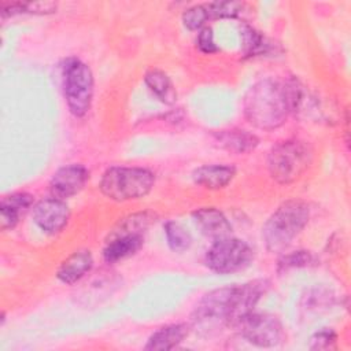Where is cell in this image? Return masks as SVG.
Here are the masks:
<instances>
[{
  "label": "cell",
  "mask_w": 351,
  "mask_h": 351,
  "mask_svg": "<svg viewBox=\"0 0 351 351\" xmlns=\"http://www.w3.org/2000/svg\"><path fill=\"white\" fill-rule=\"evenodd\" d=\"M243 111L256 129L270 132L282 126L292 112L287 80L265 78L255 82L244 95Z\"/></svg>",
  "instance_id": "obj_1"
},
{
  "label": "cell",
  "mask_w": 351,
  "mask_h": 351,
  "mask_svg": "<svg viewBox=\"0 0 351 351\" xmlns=\"http://www.w3.org/2000/svg\"><path fill=\"white\" fill-rule=\"evenodd\" d=\"M310 221V206L302 199L281 203L262 226V239L270 252H282Z\"/></svg>",
  "instance_id": "obj_2"
},
{
  "label": "cell",
  "mask_w": 351,
  "mask_h": 351,
  "mask_svg": "<svg viewBox=\"0 0 351 351\" xmlns=\"http://www.w3.org/2000/svg\"><path fill=\"white\" fill-rule=\"evenodd\" d=\"M155 184V174L138 166H111L99 182L100 192L110 200L128 202L144 197Z\"/></svg>",
  "instance_id": "obj_3"
},
{
  "label": "cell",
  "mask_w": 351,
  "mask_h": 351,
  "mask_svg": "<svg viewBox=\"0 0 351 351\" xmlns=\"http://www.w3.org/2000/svg\"><path fill=\"white\" fill-rule=\"evenodd\" d=\"M313 160V148L303 140H284L271 147L267 155V170L270 177L288 185L298 181Z\"/></svg>",
  "instance_id": "obj_4"
},
{
  "label": "cell",
  "mask_w": 351,
  "mask_h": 351,
  "mask_svg": "<svg viewBox=\"0 0 351 351\" xmlns=\"http://www.w3.org/2000/svg\"><path fill=\"white\" fill-rule=\"evenodd\" d=\"M63 95L70 112L82 118L90 108L93 97V74L78 58H69L62 66Z\"/></svg>",
  "instance_id": "obj_5"
},
{
  "label": "cell",
  "mask_w": 351,
  "mask_h": 351,
  "mask_svg": "<svg viewBox=\"0 0 351 351\" xmlns=\"http://www.w3.org/2000/svg\"><path fill=\"white\" fill-rule=\"evenodd\" d=\"M254 251L243 240L228 236L214 240L204 256L206 266L218 274H232L252 263Z\"/></svg>",
  "instance_id": "obj_6"
},
{
  "label": "cell",
  "mask_w": 351,
  "mask_h": 351,
  "mask_svg": "<svg viewBox=\"0 0 351 351\" xmlns=\"http://www.w3.org/2000/svg\"><path fill=\"white\" fill-rule=\"evenodd\" d=\"M232 285L217 288L206 293L192 313V325L202 333L230 326Z\"/></svg>",
  "instance_id": "obj_7"
},
{
  "label": "cell",
  "mask_w": 351,
  "mask_h": 351,
  "mask_svg": "<svg viewBox=\"0 0 351 351\" xmlns=\"http://www.w3.org/2000/svg\"><path fill=\"white\" fill-rule=\"evenodd\" d=\"M243 339L248 343L270 348L277 347L285 339V330L278 317L269 313H250L243 317L236 325Z\"/></svg>",
  "instance_id": "obj_8"
},
{
  "label": "cell",
  "mask_w": 351,
  "mask_h": 351,
  "mask_svg": "<svg viewBox=\"0 0 351 351\" xmlns=\"http://www.w3.org/2000/svg\"><path fill=\"white\" fill-rule=\"evenodd\" d=\"M70 219V208L64 200L44 197L33 206V221L47 234H56L64 229Z\"/></svg>",
  "instance_id": "obj_9"
},
{
  "label": "cell",
  "mask_w": 351,
  "mask_h": 351,
  "mask_svg": "<svg viewBox=\"0 0 351 351\" xmlns=\"http://www.w3.org/2000/svg\"><path fill=\"white\" fill-rule=\"evenodd\" d=\"M270 282L263 278L251 280L244 284L232 285V315L230 326L236 328L239 321L252 313L261 298L267 292Z\"/></svg>",
  "instance_id": "obj_10"
},
{
  "label": "cell",
  "mask_w": 351,
  "mask_h": 351,
  "mask_svg": "<svg viewBox=\"0 0 351 351\" xmlns=\"http://www.w3.org/2000/svg\"><path fill=\"white\" fill-rule=\"evenodd\" d=\"M89 180V170L80 163L59 167L49 180V192L53 197L69 199L80 193Z\"/></svg>",
  "instance_id": "obj_11"
},
{
  "label": "cell",
  "mask_w": 351,
  "mask_h": 351,
  "mask_svg": "<svg viewBox=\"0 0 351 351\" xmlns=\"http://www.w3.org/2000/svg\"><path fill=\"white\" fill-rule=\"evenodd\" d=\"M144 244L143 233L112 232L103 250V258L107 263H117L134 255Z\"/></svg>",
  "instance_id": "obj_12"
},
{
  "label": "cell",
  "mask_w": 351,
  "mask_h": 351,
  "mask_svg": "<svg viewBox=\"0 0 351 351\" xmlns=\"http://www.w3.org/2000/svg\"><path fill=\"white\" fill-rule=\"evenodd\" d=\"M192 217L199 230L213 240L228 237L232 233L230 222L225 214L215 207L197 208L192 213Z\"/></svg>",
  "instance_id": "obj_13"
},
{
  "label": "cell",
  "mask_w": 351,
  "mask_h": 351,
  "mask_svg": "<svg viewBox=\"0 0 351 351\" xmlns=\"http://www.w3.org/2000/svg\"><path fill=\"white\" fill-rule=\"evenodd\" d=\"M34 196L27 192H14L5 195L0 200V228L1 230L14 229L21 217L33 206Z\"/></svg>",
  "instance_id": "obj_14"
},
{
  "label": "cell",
  "mask_w": 351,
  "mask_h": 351,
  "mask_svg": "<svg viewBox=\"0 0 351 351\" xmlns=\"http://www.w3.org/2000/svg\"><path fill=\"white\" fill-rule=\"evenodd\" d=\"M236 176V167L232 165H203L193 170V182L207 189H222L229 185Z\"/></svg>",
  "instance_id": "obj_15"
},
{
  "label": "cell",
  "mask_w": 351,
  "mask_h": 351,
  "mask_svg": "<svg viewBox=\"0 0 351 351\" xmlns=\"http://www.w3.org/2000/svg\"><path fill=\"white\" fill-rule=\"evenodd\" d=\"M93 266V256L90 251L81 250L69 255L58 267L56 277L60 282L71 285L80 281Z\"/></svg>",
  "instance_id": "obj_16"
},
{
  "label": "cell",
  "mask_w": 351,
  "mask_h": 351,
  "mask_svg": "<svg viewBox=\"0 0 351 351\" xmlns=\"http://www.w3.org/2000/svg\"><path fill=\"white\" fill-rule=\"evenodd\" d=\"M215 143L222 148L226 149L228 152L232 154H247L254 151L258 144L259 138L244 129H228V130H221L214 134Z\"/></svg>",
  "instance_id": "obj_17"
},
{
  "label": "cell",
  "mask_w": 351,
  "mask_h": 351,
  "mask_svg": "<svg viewBox=\"0 0 351 351\" xmlns=\"http://www.w3.org/2000/svg\"><path fill=\"white\" fill-rule=\"evenodd\" d=\"M189 335L186 324H171L155 330L147 340L144 350H173Z\"/></svg>",
  "instance_id": "obj_18"
},
{
  "label": "cell",
  "mask_w": 351,
  "mask_h": 351,
  "mask_svg": "<svg viewBox=\"0 0 351 351\" xmlns=\"http://www.w3.org/2000/svg\"><path fill=\"white\" fill-rule=\"evenodd\" d=\"M144 82L151 93L163 104L171 106L177 101V90L170 77L160 69H148L144 74Z\"/></svg>",
  "instance_id": "obj_19"
},
{
  "label": "cell",
  "mask_w": 351,
  "mask_h": 351,
  "mask_svg": "<svg viewBox=\"0 0 351 351\" xmlns=\"http://www.w3.org/2000/svg\"><path fill=\"white\" fill-rule=\"evenodd\" d=\"M165 229V236H166V241L167 245L171 251L174 252H184L186 251L191 244H192V237L191 233L178 222L176 221H167L163 226Z\"/></svg>",
  "instance_id": "obj_20"
},
{
  "label": "cell",
  "mask_w": 351,
  "mask_h": 351,
  "mask_svg": "<svg viewBox=\"0 0 351 351\" xmlns=\"http://www.w3.org/2000/svg\"><path fill=\"white\" fill-rule=\"evenodd\" d=\"M241 38H243V55L245 58L263 55L269 51L270 44L267 43L266 37L248 25L243 26Z\"/></svg>",
  "instance_id": "obj_21"
},
{
  "label": "cell",
  "mask_w": 351,
  "mask_h": 351,
  "mask_svg": "<svg viewBox=\"0 0 351 351\" xmlns=\"http://www.w3.org/2000/svg\"><path fill=\"white\" fill-rule=\"evenodd\" d=\"M208 19H230L243 12L244 4L239 1H215L206 4Z\"/></svg>",
  "instance_id": "obj_22"
},
{
  "label": "cell",
  "mask_w": 351,
  "mask_h": 351,
  "mask_svg": "<svg viewBox=\"0 0 351 351\" xmlns=\"http://www.w3.org/2000/svg\"><path fill=\"white\" fill-rule=\"evenodd\" d=\"M313 263H314V255L310 251L299 250V251H293L291 254L282 255L278 261L277 270L278 273H282V271H288L289 269L306 267Z\"/></svg>",
  "instance_id": "obj_23"
},
{
  "label": "cell",
  "mask_w": 351,
  "mask_h": 351,
  "mask_svg": "<svg viewBox=\"0 0 351 351\" xmlns=\"http://www.w3.org/2000/svg\"><path fill=\"white\" fill-rule=\"evenodd\" d=\"M210 21L206 4H197L186 8L182 12V23L189 30H200L204 27V23Z\"/></svg>",
  "instance_id": "obj_24"
},
{
  "label": "cell",
  "mask_w": 351,
  "mask_h": 351,
  "mask_svg": "<svg viewBox=\"0 0 351 351\" xmlns=\"http://www.w3.org/2000/svg\"><path fill=\"white\" fill-rule=\"evenodd\" d=\"M337 340L336 333L330 328H322L321 330L315 332L310 339V348L311 350H330L335 347Z\"/></svg>",
  "instance_id": "obj_25"
},
{
  "label": "cell",
  "mask_w": 351,
  "mask_h": 351,
  "mask_svg": "<svg viewBox=\"0 0 351 351\" xmlns=\"http://www.w3.org/2000/svg\"><path fill=\"white\" fill-rule=\"evenodd\" d=\"M196 47L203 53H214L219 49L215 44L214 33H213L211 27L204 26L203 29L199 30V34H197V38H196Z\"/></svg>",
  "instance_id": "obj_26"
}]
</instances>
